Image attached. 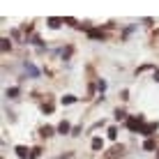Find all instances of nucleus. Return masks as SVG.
Segmentation results:
<instances>
[{
    "label": "nucleus",
    "instance_id": "obj_1",
    "mask_svg": "<svg viewBox=\"0 0 159 159\" xmlns=\"http://www.w3.org/2000/svg\"><path fill=\"white\" fill-rule=\"evenodd\" d=\"M120 155H125V145H113L111 150H106V157L108 159H118Z\"/></svg>",
    "mask_w": 159,
    "mask_h": 159
},
{
    "label": "nucleus",
    "instance_id": "obj_2",
    "mask_svg": "<svg viewBox=\"0 0 159 159\" xmlns=\"http://www.w3.org/2000/svg\"><path fill=\"white\" fill-rule=\"evenodd\" d=\"M127 127H129L131 131L143 129V118H131V120H127Z\"/></svg>",
    "mask_w": 159,
    "mask_h": 159
},
{
    "label": "nucleus",
    "instance_id": "obj_3",
    "mask_svg": "<svg viewBox=\"0 0 159 159\" xmlns=\"http://www.w3.org/2000/svg\"><path fill=\"white\" fill-rule=\"evenodd\" d=\"M39 134L44 136V139H51V136L56 134V129H53V127H48V125H44V127L39 129Z\"/></svg>",
    "mask_w": 159,
    "mask_h": 159
},
{
    "label": "nucleus",
    "instance_id": "obj_4",
    "mask_svg": "<svg viewBox=\"0 0 159 159\" xmlns=\"http://www.w3.org/2000/svg\"><path fill=\"white\" fill-rule=\"evenodd\" d=\"M88 37H92V39H104V32L97 30V28H92V30H88Z\"/></svg>",
    "mask_w": 159,
    "mask_h": 159
},
{
    "label": "nucleus",
    "instance_id": "obj_5",
    "mask_svg": "<svg viewBox=\"0 0 159 159\" xmlns=\"http://www.w3.org/2000/svg\"><path fill=\"white\" fill-rule=\"evenodd\" d=\"M16 155H21L23 159H28L30 157V150H28V148H23V145H16Z\"/></svg>",
    "mask_w": 159,
    "mask_h": 159
},
{
    "label": "nucleus",
    "instance_id": "obj_6",
    "mask_svg": "<svg viewBox=\"0 0 159 159\" xmlns=\"http://www.w3.org/2000/svg\"><path fill=\"white\" fill-rule=\"evenodd\" d=\"M102 145H104L102 139H92V150H102Z\"/></svg>",
    "mask_w": 159,
    "mask_h": 159
},
{
    "label": "nucleus",
    "instance_id": "obj_7",
    "mask_svg": "<svg viewBox=\"0 0 159 159\" xmlns=\"http://www.w3.org/2000/svg\"><path fill=\"white\" fill-rule=\"evenodd\" d=\"M58 131H60V134H67V131H69V122H60L58 125Z\"/></svg>",
    "mask_w": 159,
    "mask_h": 159
},
{
    "label": "nucleus",
    "instance_id": "obj_8",
    "mask_svg": "<svg viewBox=\"0 0 159 159\" xmlns=\"http://www.w3.org/2000/svg\"><path fill=\"white\" fill-rule=\"evenodd\" d=\"M155 129H157V122H152V125H148V127H143V134H152Z\"/></svg>",
    "mask_w": 159,
    "mask_h": 159
},
{
    "label": "nucleus",
    "instance_id": "obj_9",
    "mask_svg": "<svg viewBox=\"0 0 159 159\" xmlns=\"http://www.w3.org/2000/svg\"><path fill=\"white\" fill-rule=\"evenodd\" d=\"M74 102H76L74 95H65V97H62V104H74Z\"/></svg>",
    "mask_w": 159,
    "mask_h": 159
},
{
    "label": "nucleus",
    "instance_id": "obj_10",
    "mask_svg": "<svg viewBox=\"0 0 159 159\" xmlns=\"http://www.w3.org/2000/svg\"><path fill=\"white\" fill-rule=\"evenodd\" d=\"M39 152H42L39 148H32V150H30V157H28V159H37V157H39Z\"/></svg>",
    "mask_w": 159,
    "mask_h": 159
},
{
    "label": "nucleus",
    "instance_id": "obj_11",
    "mask_svg": "<svg viewBox=\"0 0 159 159\" xmlns=\"http://www.w3.org/2000/svg\"><path fill=\"white\" fill-rule=\"evenodd\" d=\"M42 111H44V113H53V104H44Z\"/></svg>",
    "mask_w": 159,
    "mask_h": 159
},
{
    "label": "nucleus",
    "instance_id": "obj_12",
    "mask_svg": "<svg viewBox=\"0 0 159 159\" xmlns=\"http://www.w3.org/2000/svg\"><path fill=\"white\" fill-rule=\"evenodd\" d=\"M16 95H19V88H9L7 90V97H16Z\"/></svg>",
    "mask_w": 159,
    "mask_h": 159
},
{
    "label": "nucleus",
    "instance_id": "obj_13",
    "mask_svg": "<svg viewBox=\"0 0 159 159\" xmlns=\"http://www.w3.org/2000/svg\"><path fill=\"white\" fill-rule=\"evenodd\" d=\"M143 148H145V150H155V141H145Z\"/></svg>",
    "mask_w": 159,
    "mask_h": 159
},
{
    "label": "nucleus",
    "instance_id": "obj_14",
    "mask_svg": "<svg viewBox=\"0 0 159 159\" xmlns=\"http://www.w3.org/2000/svg\"><path fill=\"white\" fill-rule=\"evenodd\" d=\"M48 25H51V28H58V25H60V19H48Z\"/></svg>",
    "mask_w": 159,
    "mask_h": 159
},
{
    "label": "nucleus",
    "instance_id": "obj_15",
    "mask_svg": "<svg viewBox=\"0 0 159 159\" xmlns=\"http://www.w3.org/2000/svg\"><path fill=\"white\" fill-rule=\"evenodd\" d=\"M116 134H118L116 127H111V129H108V139H116Z\"/></svg>",
    "mask_w": 159,
    "mask_h": 159
},
{
    "label": "nucleus",
    "instance_id": "obj_16",
    "mask_svg": "<svg viewBox=\"0 0 159 159\" xmlns=\"http://www.w3.org/2000/svg\"><path fill=\"white\" fill-rule=\"evenodd\" d=\"M155 81H159V72H155Z\"/></svg>",
    "mask_w": 159,
    "mask_h": 159
}]
</instances>
